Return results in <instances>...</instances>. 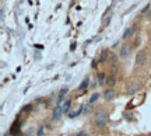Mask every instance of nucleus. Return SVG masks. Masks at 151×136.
Returning a JSON list of instances; mask_svg holds the SVG:
<instances>
[{
	"label": "nucleus",
	"mask_w": 151,
	"mask_h": 136,
	"mask_svg": "<svg viewBox=\"0 0 151 136\" xmlns=\"http://www.w3.org/2000/svg\"><path fill=\"white\" fill-rule=\"evenodd\" d=\"M90 110H91V104H88L87 108H84V114H88V112H90Z\"/></svg>",
	"instance_id": "f3484780"
},
{
	"label": "nucleus",
	"mask_w": 151,
	"mask_h": 136,
	"mask_svg": "<svg viewBox=\"0 0 151 136\" xmlns=\"http://www.w3.org/2000/svg\"><path fill=\"white\" fill-rule=\"evenodd\" d=\"M130 52H132V46H130V44H123V45H122V48H120L119 58L122 59V60H125V59L129 58Z\"/></svg>",
	"instance_id": "f03ea898"
},
{
	"label": "nucleus",
	"mask_w": 151,
	"mask_h": 136,
	"mask_svg": "<svg viewBox=\"0 0 151 136\" xmlns=\"http://www.w3.org/2000/svg\"><path fill=\"white\" fill-rule=\"evenodd\" d=\"M108 56H109V52H108V49H103L102 52H101V55H99V62H106L108 60Z\"/></svg>",
	"instance_id": "6e6552de"
},
{
	"label": "nucleus",
	"mask_w": 151,
	"mask_h": 136,
	"mask_svg": "<svg viewBox=\"0 0 151 136\" xmlns=\"http://www.w3.org/2000/svg\"><path fill=\"white\" fill-rule=\"evenodd\" d=\"M136 31H137V24H132L129 28H127L126 31H125V34H123V37H122V40H127V38H132L133 35L136 34Z\"/></svg>",
	"instance_id": "39448f33"
},
{
	"label": "nucleus",
	"mask_w": 151,
	"mask_h": 136,
	"mask_svg": "<svg viewBox=\"0 0 151 136\" xmlns=\"http://www.w3.org/2000/svg\"><path fill=\"white\" fill-rule=\"evenodd\" d=\"M137 88H139V86H137V84H133L132 87L129 88V93H134V91L137 90Z\"/></svg>",
	"instance_id": "4468645a"
},
{
	"label": "nucleus",
	"mask_w": 151,
	"mask_h": 136,
	"mask_svg": "<svg viewBox=\"0 0 151 136\" xmlns=\"http://www.w3.org/2000/svg\"><path fill=\"white\" fill-rule=\"evenodd\" d=\"M62 115H63V108L60 105H56L53 108V112H52V122H57L62 118Z\"/></svg>",
	"instance_id": "7ed1b4c3"
},
{
	"label": "nucleus",
	"mask_w": 151,
	"mask_h": 136,
	"mask_svg": "<svg viewBox=\"0 0 151 136\" xmlns=\"http://www.w3.org/2000/svg\"><path fill=\"white\" fill-rule=\"evenodd\" d=\"M88 84H90V79H88V77H85L84 80L81 81V84L79 86V91H83V90H87Z\"/></svg>",
	"instance_id": "1a4fd4ad"
},
{
	"label": "nucleus",
	"mask_w": 151,
	"mask_h": 136,
	"mask_svg": "<svg viewBox=\"0 0 151 136\" xmlns=\"http://www.w3.org/2000/svg\"><path fill=\"white\" fill-rule=\"evenodd\" d=\"M148 8H150V3H148V4H147V6H145V7H144L143 10H141V14H144L145 11H148Z\"/></svg>",
	"instance_id": "dca6fc26"
},
{
	"label": "nucleus",
	"mask_w": 151,
	"mask_h": 136,
	"mask_svg": "<svg viewBox=\"0 0 151 136\" xmlns=\"http://www.w3.org/2000/svg\"><path fill=\"white\" fill-rule=\"evenodd\" d=\"M106 84H108V87L112 88L115 84H116V76L115 74H109L108 77H106Z\"/></svg>",
	"instance_id": "0eeeda50"
},
{
	"label": "nucleus",
	"mask_w": 151,
	"mask_h": 136,
	"mask_svg": "<svg viewBox=\"0 0 151 136\" xmlns=\"http://www.w3.org/2000/svg\"><path fill=\"white\" fill-rule=\"evenodd\" d=\"M70 107H72V100H66L63 107H62V108H63V114H67L69 110H70Z\"/></svg>",
	"instance_id": "9d476101"
},
{
	"label": "nucleus",
	"mask_w": 151,
	"mask_h": 136,
	"mask_svg": "<svg viewBox=\"0 0 151 136\" xmlns=\"http://www.w3.org/2000/svg\"><path fill=\"white\" fill-rule=\"evenodd\" d=\"M147 136H151V133H150V135H147Z\"/></svg>",
	"instance_id": "4be33fe9"
},
{
	"label": "nucleus",
	"mask_w": 151,
	"mask_h": 136,
	"mask_svg": "<svg viewBox=\"0 0 151 136\" xmlns=\"http://www.w3.org/2000/svg\"><path fill=\"white\" fill-rule=\"evenodd\" d=\"M113 97H115V90H113V88H108V90L103 91V98H105L106 101H111Z\"/></svg>",
	"instance_id": "423d86ee"
},
{
	"label": "nucleus",
	"mask_w": 151,
	"mask_h": 136,
	"mask_svg": "<svg viewBox=\"0 0 151 136\" xmlns=\"http://www.w3.org/2000/svg\"><path fill=\"white\" fill-rule=\"evenodd\" d=\"M84 136H88V135H84Z\"/></svg>",
	"instance_id": "5701e85b"
},
{
	"label": "nucleus",
	"mask_w": 151,
	"mask_h": 136,
	"mask_svg": "<svg viewBox=\"0 0 151 136\" xmlns=\"http://www.w3.org/2000/svg\"><path fill=\"white\" fill-rule=\"evenodd\" d=\"M35 48H37V49H42L43 46H42V45H35Z\"/></svg>",
	"instance_id": "6ab92c4d"
},
{
	"label": "nucleus",
	"mask_w": 151,
	"mask_h": 136,
	"mask_svg": "<svg viewBox=\"0 0 151 136\" xmlns=\"http://www.w3.org/2000/svg\"><path fill=\"white\" fill-rule=\"evenodd\" d=\"M145 58H147V52L141 49V51H139L137 52V55H136V65L137 66H141V65L145 63Z\"/></svg>",
	"instance_id": "20e7f679"
},
{
	"label": "nucleus",
	"mask_w": 151,
	"mask_h": 136,
	"mask_svg": "<svg viewBox=\"0 0 151 136\" xmlns=\"http://www.w3.org/2000/svg\"><path fill=\"white\" fill-rule=\"evenodd\" d=\"M64 96H66V94H62V93H60V96H59L57 101H56V105H60V104H62V101L64 100Z\"/></svg>",
	"instance_id": "ddd939ff"
},
{
	"label": "nucleus",
	"mask_w": 151,
	"mask_h": 136,
	"mask_svg": "<svg viewBox=\"0 0 151 136\" xmlns=\"http://www.w3.org/2000/svg\"><path fill=\"white\" fill-rule=\"evenodd\" d=\"M139 44H140V37H139V38H137V40H136L134 45H136V46H137V45H139Z\"/></svg>",
	"instance_id": "a211bd4d"
},
{
	"label": "nucleus",
	"mask_w": 151,
	"mask_h": 136,
	"mask_svg": "<svg viewBox=\"0 0 151 136\" xmlns=\"http://www.w3.org/2000/svg\"><path fill=\"white\" fill-rule=\"evenodd\" d=\"M147 17H148V18H151V10L148 11V16H147Z\"/></svg>",
	"instance_id": "412c9836"
},
{
	"label": "nucleus",
	"mask_w": 151,
	"mask_h": 136,
	"mask_svg": "<svg viewBox=\"0 0 151 136\" xmlns=\"http://www.w3.org/2000/svg\"><path fill=\"white\" fill-rule=\"evenodd\" d=\"M37 136H43V125H41L39 129H38V135Z\"/></svg>",
	"instance_id": "2eb2a0df"
},
{
	"label": "nucleus",
	"mask_w": 151,
	"mask_h": 136,
	"mask_svg": "<svg viewBox=\"0 0 151 136\" xmlns=\"http://www.w3.org/2000/svg\"><path fill=\"white\" fill-rule=\"evenodd\" d=\"M85 135V133H83V132H81V133H79V135H76V136H84Z\"/></svg>",
	"instance_id": "aec40b11"
},
{
	"label": "nucleus",
	"mask_w": 151,
	"mask_h": 136,
	"mask_svg": "<svg viewBox=\"0 0 151 136\" xmlns=\"http://www.w3.org/2000/svg\"><path fill=\"white\" fill-rule=\"evenodd\" d=\"M98 98H99V94H98V93L92 94V96H91V98H90V103H88V104H92V103H95Z\"/></svg>",
	"instance_id": "f8f14e48"
},
{
	"label": "nucleus",
	"mask_w": 151,
	"mask_h": 136,
	"mask_svg": "<svg viewBox=\"0 0 151 136\" xmlns=\"http://www.w3.org/2000/svg\"><path fill=\"white\" fill-rule=\"evenodd\" d=\"M106 83V76H105V73H99L98 74V84L99 86H103Z\"/></svg>",
	"instance_id": "9b49d317"
},
{
	"label": "nucleus",
	"mask_w": 151,
	"mask_h": 136,
	"mask_svg": "<svg viewBox=\"0 0 151 136\" xmlns=\"http://www.w3.org/2000/svg\"><path fill=\"white\" fill-rule=\"evenodd\" d=\"M94 121H95V125L98 128H103L108 122V112L105 111L103 108L97 110L95 115H94Z\"/></svg>",
	"instance_id": "f257e3e1"
}]
</instances>
